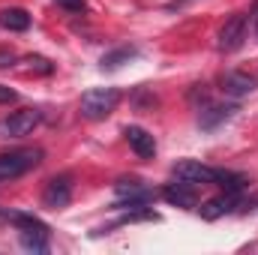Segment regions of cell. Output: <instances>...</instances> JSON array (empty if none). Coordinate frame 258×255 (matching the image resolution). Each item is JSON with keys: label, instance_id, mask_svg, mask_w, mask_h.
Here are the masks:
<instances>
[{"label": "cell", "instance_id": "9a60e30c", "mask_svg": "<svg viewBox=\"0 0 258 255\" xmlns=\"http://www.w3.org/2000/svg\"><path fill=\"white\" fill-rule=\"evenodd\" d=\"M21 246L27 252H48V234H21Z\"/></svg>", "mask_w": 258, "mask_h": 255}, {"label": "cell", "instance_id": "8992f818", "mask_svg": "<svg viewBox=\"0 0 258 255\" xmlns=\"http://www.w3.org/2000/svg\"><path fill=\"white\" fill-rule=\"evenodd\" d=\"M246 39V15L243 12H234L231 18H225V24L219 27V36H216V48L219 51H237Z\"/></svg>", "mask_w": 258, "mask_h": 255}, {"label": "cell", "instance_id": "4fadbf2b", "mask_svg": "<svg viewBox=\"0 0 258 255\" xmlns=\"http://www.w3.org/2000/svg\"><path fill=\"white\" fill-rule=\"evenodd\" d=\"M6 222H12L21 234H51V228L33 213H6Z\"/></svg>", "mask_w": 258, "mask_h": 255}, {"label": "cell", "instance_id": "277c9868", "mask_svg": "<svg viewBox=\"0 0 258 255\" xmlns=\"http://www.w3.org/2000/svg\"><path fill=\"white\" fill-rule=\"evenodd\" d=\"M219 171L222 168H210L198 159H183V162L174 165V180H183V183H192V186H207V183L216 186Z\"/></svg>", "mask_w": 258, "mask_h": 255}, {"label": "cell", "instance_id": "ba28073f", "mask_svg": "<svg viewBox=\"0 0 258 255\" xmlns=\"http://www.w3.org/2000/svg\"><path fill=\"white\" fill-rule=\"evenodd\" d=\"M240 204H243V201H240V192L222 189L219 195H216V198L204 201V204L198 207V213H201L204 219H219V216H228V213H234Z\"/></svg>", "mask_w": 258, "mask_h": 255}, {"label": "cell", "instance_id": "7c38bea8", "mask_svg": "<svg viewBox=\"0 0 258 255\" xmlns=\"http://www.w3.org/2000/svg\"><path fill=\"white\" fill-rule=\"evenodd\" d=\"M168 204H174V207H195V186L192 183H183V180H174V183H165L162 192H159Z\"/></svg>", "mask_w": 258, "mask_h": 255}, {"label": "cell", "instance_id": "d6986e66", "mask_svg": "<svg viewBox=\"0 0 258 255\" xmlns=\"http://www.w3.org/2000/svg\"><path fill=\"white\" fill-rule=\"evenodd\" d=\"M15 99H18V93H15L12 87L0 84V105H9V102H15Z\"/></svg>", "mask_w": 258, "mask_h": 255}, {"label": "cell", "instance_id": "30bf717a", "mask_svg": "<svg viewBox=\"0 0 258 255\" xmlns=\"http://www.w3.org/2000/svg\"><path fill=\"white\" fill-rule=\"evenodd\" d=\"M123 135H126L129 147H132L141 159H153V156H156V138H153L144 126H126Z\"/></svg>", "mask_w": 258, "mask_h": 255}, {"label": "cell", "instance_id": "e0dca14e", "mask_svg": "<svg viewBox=\"0 0 258 255\" xmlns=\"http://www.w3.org/2000/svg\"><path fill=\"white\" fill-rule=\"evenodd\" d=\"M27 63H30V69H36V72H42V75H51V72H54L51 60H45V57H27Z\"/></svg>", "mask_w": 258, "mask_h": 255}, {"label": "cell", "instance_id": "ac0fdd59", "mask_svg": "<svg viewBox=\"0 0 258 255\" xmlns=\"http://www.w3.org/2000/svg\"><path fill=\"white\" fill-rule=\"evenodd\" d=\"M54 3H57L60 9H66V12H72V15L87 9V0H54Z\"/></svg>", "mask_w": 258, "mask_h": 255}, {"label": "cell", "instance_id": "6da1fadb", "mask_svg": "<svg viewBox=\"0 0 258 255\" xmlns=\"http://www.w3.org/2000/svg\"><path fill=\"white\" fill-rule=\"evenodd\" d=\"M42 156H45L42 147H18L9 153H0V183L24 177L27 171H33L42 162Z\"/></svg>", "mask_w": 258, "mask_h": 255}, {"label": "cell", "instance_id": "2e32d148", "mask_svg": "<svg viewBox=\"0 0 258 255\" xmlns=\"http://www.w3.org/2000/svg\"><path fill=\"white\" fill-rule=\"evenodd\" d=\"M129 57H135V48H117V51L102 57V69H117L120 63H126Z\"/></svg>", "mask_w": 258, "mask_h": 255}, {"label": "cell", "instance_id": "7a4b0ae2", "mask_svg": "<svg viewBox=\"0 0 258 255\" xmlns=\"http://www.w3.org/2000/svg\"><path fill=\"white\" fill-rule=\"evenodd\" d=\"M117 105H120V90L117 87H93L81 96L78 114L84 120H105Z\"/></svg>", "mask_w": 258, "mask_h": 255}, {"label": "cell", "instance_id": "5b68a950", "mask_svg": "<svg viewBox=\"0 0 258 255\" xmlns=\"http://www.w3.org/2000/svg\"><path fill=\"white\" fill-rule=\"evenodd\" d=\"M156 192L141 186L138 180H120L117 183V198H114V210H135V207H147L153 204Z\"/></svg>", "mask_w": 258, "mask_h": 255}, {"label": "cell", "instance_id": "52a82bcc", "mask_svg": "<svg viewBox=\"0 0 258 255\" xmlns=\"http://www.w3.org/2000/svg\"><path fill=\"white\" fill-rule=\"evenodd\" d=\"M72 201V177L69 174H57L45 183V192H42V204L51 207V210H60Z\"/></svg>", "mask_w": 258, "mask_h": 255}, {"label": "cell", "instance_id": "ffe728a7", "mask_svg": "<svg viewBox=\"0 0 258 255\" xmlns=\"http://www.w3.org/2000/svg\"><path fill=\"white\" fill-rule=\"evenodd\" d=\"M9 66H15V54L3 48V51H0V69H9Z\"/></svg>", "mask_w": 258, "mask_h": 255}, {"label": "cell", "instance_id": "5bb4252c", "mask_svg": "<svg viewBox=\"0 0 258 255\" xmlns=\"http://www.w3.org/2000/svg\"><path fill=\"white\" fill-rule=\"evenodd\" d=\"M0 27L12 30V33H24L30 27V12L21 9V6H9V9H0Z\"/></svg>", "mask_w": 258, "mask_h": 255}, {"label": "cell", "instance_id": "8fae6325", "mask_svg": "<svg viewBox=\"0 0 258 255\" xmlns=\"http://www.w3.org/2000/svg\"><path fill=\"white\" fill-rule=\"evenodd\" d=\"M237 111H240V108H237V102H225V105H204V108H201V114H198V126H201V129H216L219 123L231 120Z\"/></svg>", "mask_w": 258, "mask_h": 255}, {"label": "cell", "instance_id": "9c48e42d", "mask_svg": "<svg viewBox=\"0 0 258 255\" xmlns=\"http://www.w3.org/2000/svg\"><path fill=\"white\" fill-rule=\"evenodd\" d=\"M219 90L231 99H240V96H249L255 90V78L249 72H240V69H231L219 78Z\"/></svg>", "mask_w": 258, "mask_h": 255}, {"label": "cell", "instance_id": "3957f363", "mask_svg": "<svg viewBox=\"0 0 258 255\" xmlns=\"http://www.w3.org/2000/svg\"><path fill=\"white\" fill-rule=\"evenodd\" d=\"M42 123V111L39 108H18L12 114H6L0 120V138H24Z\"/></svg>", "mask_w": 258, "mask_h": 255}, {"label": "cell", "instance_id": "44dd1931", "mask_svg": "<svg viewBox=\"0 0 258 255\" xmlns=\"http://www.w3.org/2000/svg\"><path fill=\"white\" fill-rule=\"evenodd\" d=\"M255 30H258V27H255Z\"/></svg>", "mask_w": 258, "mask_h": 255}]
</instances>
